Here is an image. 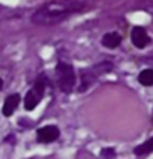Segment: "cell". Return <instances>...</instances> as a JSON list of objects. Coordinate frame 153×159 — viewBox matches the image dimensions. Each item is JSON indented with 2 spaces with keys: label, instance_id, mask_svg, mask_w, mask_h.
I'll list each match as a JSON object with an SVG mask.
<instances>
[{
  "label": "cell",
  "instance_id": "4",
  "mask_svg": "<svg viewBox=\"0 0 153 159\" xmlns=\"http://www.w3.org/2000/svg\"><path fill=\"white\" fill-rule=\"evenodd\" d=\"M45 95V82L42 80H38V81L33 84V87L31 88L27 92L24 99V106L25 110H33L36 107V105L42 101Z\"/></svg>",
  "mask_w": 153,
  "mask_h": 159
},
{
  "label": "cell",
  "instance_id": "11",
  "mask_svg": "<svg viewBox=\"0 0 153 159\" xmlns=\"http://www.w3.org/2000/svg\"><path fill=\"white\" fill-rule=\"evenodd\" d=\"M100 155H102V158H104V159H113L116 157V152L113 148H106L100 152Z\"/></svg>",
  "mask_w": 153,
  "mask_h": 159
},
{
  "label": "cell",
  "instance_id": "2",
  "mask_svg": "<svg viewBox=\"0 0 153 159\" xmlns=\"http://www.w3.org/2000/svg\"><path fill=\"white\" fill-rule=\"evenodd\" d=\"M56 75H57V84L59 88L63 91L64 93H70L75 85V73L71 64L64 63V61H59L56 66Z\"/></svg>",
  "mask_w": 153,
  "mask_h": 159
},
{
  "label": "cell",
  "instance_id": "7",
  "mask_svg": "<svg viewBox=\"0 0 153 159\" xmlns=\"http://www.w3.org/2000/svg\"><path fill=\"white\" fill-rule=\"evenodd\" d=\"M20 95L18 93H11V95H8L7 98H6L4 101V105H3V115L6 116V117H10L11 115L14 113V110L17 109V106H18L20 103Z\"/></svg>",
  "mask_w": 153,
  "mask_h": 159
},
{
  "label": "cell",
  "instance_id": "3",
  "mask_svg": "<svg viewBox=\"0 0 153 159\" xmlns=\"http://www.w3.org/2000/svg\"><path fill=\"white\" fill-rule=\"evenodd\" d=\"M113 69V64L110 61H106V63H100L98 66H95L93 69H89V70H85V71L81 73V87H79V91H85L88 89L90 84L98 78V75L103 74V73H109L110 70Z\"/></svg>",
  "mask_w": 153,
  "mask_h": 159
},
{
  "label": "cell",
  "instance_id": "6",
  "mask_svg": "<svg viewBox=\"0 0 153 159\" xmlns=\"http://www.w3.org/2000/svg\"><path fill=\"white\" fill-rule=\"evenodd\" d=\"M131 42L134 43L135 48L138 49H143L148 46V43H151V38L146 34L145 28L142 27H134L131 31Z\"/></svg>",
  "mask_w": 153,
  "mask_h": 159
},
{
  "label": "cell",
  "instance_id": "5",
  "mask_svg": "<svg viewBox=\"0 0 153 159\" xmlns=\"http://www.w3.org/2000/svg\"><path fill=\"white\" fill-rule=\"evenodd\" d=\"M60 135V130L59 127L56 126H45L42 129L38 130L36 133V140L39 143H43V144H49V143H53L56 141Z\"/></svg>",
  "mask_w": 153,
  "mask_h": 159
},
{
  "label": "cell",
  "instance_id": "9",
  "mask_svg": "<svg viewBox=\"0 0 153 159\" xmlns=\"http://www.w3.org/2000/svg\"><path fill=\"white\" fill-rule=\"evenodd\" d=\"M151 152H153V137L149 138L148 141H145L143 144H141V145H138L134 149V154L137 157H143V155L151 154Z\"/></svg>",
  "mask_w": 153,
  "mask_h": 159
},
{
  "label": "cell",
  "instance_id": "8",
  "mask_svg": "<svg viewBox=\"0 0 153 159\" xmlns=\"http://www.w3.org/2000/svg\"><path fill=\"white\" fill-rule=\"evenodd\" d=\"M121 43V36L117 32H107L102 38V45L107 49H116Z\"/></svg>",
  "mask_w": 153,
  "mask_h": 159
},
{
  "label": "cell",
  "instance_id": "10",
  "mask_svg": "<svg viewBox=\"0 0 153 159\" xmlns=\"http://www.w3.org/2000/svg\"><path fill=\"white\" fill-rule=\"evenodd\" d=\"M138 81L143 85V87H152L153 85V69H145L141 71Z\"/></svg>",
  "mask_w": 153,
  "mask_h": 159
},
{
  "label": "cell",
  "instance_id": "12",
  "mask_svg": "<svg viewBox=\"0 0 153 159\" xmlns=\"http://www.w3.org/2000/svg\"><path fill=\"white\" fill-rule=\"evenodd\" d=\"M2 88H3V80L0 78V91H2Z\"/></svg>",
  "mask_w": 153,
  "mask_h": 159
},
{
  "label": "cell",
  "instance_id": "1",
  "mask_svg": "<svg viewBox=\"0 0 153 159\" xmlns=\"http://www.w3.org/2000/svg\"><path fill=\"white\" fill-rule=\"evenodd\" d=\"M82 8L84 3L79 0H52L38 8L31 20L36 25H55Z\"/></svg>",
  "mask_w": 153,
  "mask_h": 159
}]
</instances>
